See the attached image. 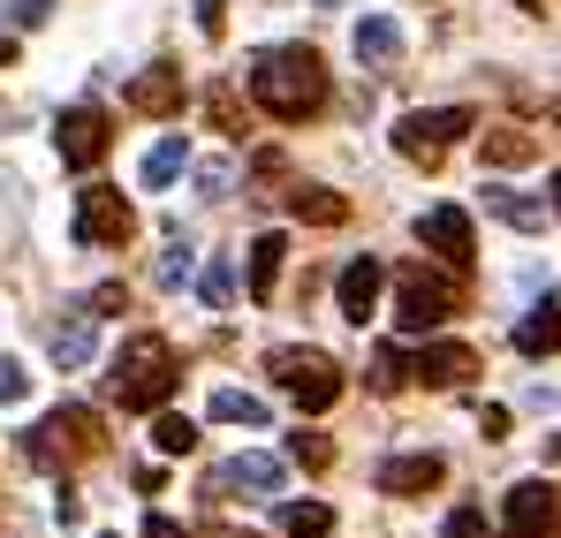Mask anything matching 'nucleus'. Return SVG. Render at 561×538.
<instances>
[{
    "mask_svg": "<svg viewBox=\"0 0 561 538\" xmlns=\"http://www.w3.org/2000/svg\"><path fill=\"white\" fill-rule=\"evenodd\" d=\"M251 99L274 114V122H311L327 106V61L311 46H266L251 61Z\"/></svg>",
    "mask_w": 561,
    "mask_h": 538,
    "instance_id": "1",
    "label": "nucleus"
},
{
    "mask_svg": "<svg viewBox=\"0 0 561 538\" xmlns=\"http://www.w3.org/2000/svg\"><path fill=\"white\" fill-rule=\"evenodd\" d=\"M175 379H183L175 350H168L160 334H137V342L122 350V371H114V402H122V410H168Z\"/></svg>",
    "mask_w": 561,
    "mask_h": 538,
    "instance_id": "2",
    "label": "nucleus"
},
{
    "mask_svg": "<svg viewBox=\"0 0 561 538\" xmlns=\"http://www.w3.org/2000/svg\"><path fill=\"white\" fill-rule=\"evenodd\" d=\"M99 448H106V433H99V410H84V402H61L46 425L23 433V455L46 462V470H61V462H92Z\"/></svg>",
    "mask_w": 561,
    "mask_h": 538,
    "instance_id": "3",
    "label": "nucleus"
},
{
    "mask_svg": "<svg viewBox=\"0 0 561 538\" xmlns=\"http://www.w3.org/2000/svg\"><path fill=\"white\" fill-rule=\"evenodd\" d=\"M470 122H478L470 106H417V114L394 122V152L417 160V168H440V160L470 137Z\"/></svg>",
    "mask_w": 561,
    "mask_h": 538,
    "instance_id": "4",
    "label": "nucleus"
},
{
    "mask_svg": "<svg viewBox=\"0 0 561 538\" xmlns=\"http://www.w3.org/2000/svg\"><path fill=\"white\" fill-rule=\"evenodd\" d=\"M266 364H274L280 394H288L296 410H311V417H319V410H334V402H342V364L327 357V350H274Z\"/></svg>",
    "mask_w": 561,
    "mask_h": 538,
    "instance_id": "5",
    "label": "nucleus"
},
{
    "mask_svg": "<svg viewBox=\"0 0 561 538\" xmlns=\"http://www.w3.org/2000/svg\"><path fill=\"white\" fill-rule=\"evenodd\" d=\"M69 236H77L84 251H122V243L137 236V213H129V197H122V190L84 182V190H77V220H69Z\"/></svg>",
    "mask_w": 561,
    "mask_h": 538,
    "instance_id": "6",
    "label": "nucleus"
},
{
    "mask_svg": "<svg viewBox=\"0 0 561 538\" xmlns=\"http://www.w3.org/2000/svg\"><path fill=\"white\" fill-rule=\"evenodd\" d=\"M448 311H456V281H440V273H425V266L394 273V327L402 334H433Z\"/></svg>",
    "mask_w": 561,
    "mask_h": 538,
    "instance_id": "7",
    "label": "nucleus"
},
{
    "mask_svg": "<svg viewBox=\"0 0 561 538\" xmlns=\"http://www.w3.org/2000/svg\"><path fill=\"white\" fill-rule=\"evenodd\" d=\"M54 145H61V160H69L77 175H92L99 160H106V145H114V129H106V114H99V106H69V114H61V129H54Z\"/></svg>",
    "mask_w": 561,
    "mask_h": 538,
    "instance_id": "8",
    "label": "nucleus"
},
{
    "mask_svg": "<svg viewBox=\"0 0 561 538\" xmlns=\"http://www.w3.org/2000/svg\"><path fill=\"white\" fill-rule=\"evenodd\" d=\"M547 531H554V485H547V478H524V485H508L501 538H547Z\"/></svg>",
    "mask_w": 561,
    "mask_h": 538,
    "instance_id": "9",
    "label": "nucleus"
},
{
    "mask_svg": "<svg viewBox=\"0 0 561 538\" xmlns=\"http://www.w3.org/2000/svg\"><path fill=\"white\" fill-rule=\"evenodd\" d=\"M417 236L433 243V259H440V266H456V273H463L470 251H478V236H470V213H463V205H433V213L417 220Z\"/></svg>",
    "mask_w": 561,
    "mask_h": 538,
    "instance_id": "10",
    "label": "nucleus"
},
{
    "mask_svg": "<svg viewBox=\"0 0 561 538\" xmlns=\"http://www.w3.org/2000/svg\"><path fill=\"white\" fill-rule=\"evenodd\" d=\"M220 493H251V501H274L280 485H288V462L280 455H236V462H220V478H213Z\"/></svg>",
    "mask_w": 561,
    "mask_h": 538,
    "instance_id": "11",
    "label": "nucleus"
},
{
    "mask_svg": "<svg viewBox=\"0 0 561 538\" xmlns=\"http://www.w3.org/2000/svg\"><path fill=\"white\" fill-rule=\"evenodd\" d=\"M379 288H387V266H379V259H350V266H342L334 296H342V319H350V327H365L379 311Z\"/></svg>",
    "mask_w": 561,
    "mask_h": 538,
    "instance_id": "12",
    "label": "nucleus"
},
{
    "mask_svg": "<svg viewBox=\"0 0 561 538\" xmlns=\"http://www.w3.org/2000/svg\"><path fill=\"white\" fill-rule=\"evenodd\" d=\"M46 350L61 371H84L99 357V311H69V319H54V334H46Z\"/></svg>",
    "mask_w": 561,
    "mask_h": 538,
    "instance_id": "13",
    "label": "nucleus"
},
{
    "mask_svg": "<svg viewBox=\"0 0 561 538\" xmlns=\"http://www.w3.org/2000/svg\"><path fill=\"white\" fill-rule=\"evenodd\" d=\"M440 478H448L440 455H387V462H379V493H402V501H410V493H433Z\"/></svg>",
    "mask_w": 561,
    "mask_h": 538,
    "instance_id": "14",
    "label": "nucleus"
},
{
    "mask_svg": "<svg viewBox=\"0 0 561 538\" xmlns=\"http://www.w3.org/2000/svg\"><path fill=\"white\" fill-rule=\"evenodd\" d=\"M470 371H478V350H463V342H433L417 357V379L425 387H470Z\"/></svg>",
    "mask_w": 561,
    "mask_h": 538,
    "instance_id": "15",
    "label": "nucleus"
},
{
    "mask_svg": "<svg viewBox=\"0 0 561 538\" xmlns=\"http://www.w3.org/2000/svg\"><path fill=\"white\" fill-rule=\"evenodd\" d=\"M129 106H137V114H175V106H183V69H168V61L145 69V77L129 84Z\"/></svg>",
    "mask_w": 561,
    "mask_h": 538,
    "instance_id": "16",
    "label": "nucleus"
},
{
    "mask_svg": "<svg viewBox=\"0 0 561 538\" xmlns=\"http://www.w3.org/2000/svg\"><path fill=\"white\" fill-rule=\"evenodd\" d=\"M516 350H524V357H554L561 350V304H531V311L516 319Z\"/></svg>",
    "mask_w": 561,
    "mask_h": 538,
    "instance_id": "17",
    "label": "nucleus"
},
{
    "mask_svg": "<svg viewBox=\"0 0 561 538\" xmlns=\"http://www.w3.org/2000/svg\"><path fill=\"white\" fill-rule=\"evenodd\" d=\"M485 213L531 236V228H547V213H554V205H539V197H524V190H501V182H485Z\"/></svg>",
    "mask_w": 561,
    "mask_h": 538,
    "instance_id": "18",
    "label": "nucleus"
},
{
    "mask_svg": "<svg viewBox=\"0 0 561 538\" xmlns=\"http://www.w3.org/2000/svg\"><path fill=\"white\" fill-rule=\"evenodd\" d=\"M394 54H402V23H394V15H365V23H357V61L387 69Z\"/></svg>",
    "mask_w": 561,
    "mask_h": 538,
    "instance_id": "19",
    "label": "nucleus"
},
{
    "mask_svg": "<svg viewBox=\"0 0 561 538\" xmlns=\"http://www.w3.org/2000/svg\"><path fill=\"white\" fill-rule=\"evenodd\" d=\"M280 259H288V236H259V243H251V304H274Z\"/></svg>",
    "mask_w": 561,
    "mask_h": 538,
    "instance_id": "20",
    "label": "nucleus"
},
{
    "mask_svg": "<svg viewBox=\"0 0 561 538\" xmlns=\"http://www.w3.org/2000/svg\"><path fill=\"white\" fill-rule=\"evenodd\" d=\"M365 379H373V394H402V387L417 379V357H410V350H394V342H379Z\"/></svg>",
    "mask_w": 561,
    "mask_h": 538,
    "instance_id": "21",
    "label": "nucleus"
},
{
    "mask_svg": "<svg viewBox=\"0 0 561 538\" xmlns=\"http://www.w3.org/2000/svg\"><path fill=\"white\" fill-rule=\"evenodd\" d=\"M288 213L311 220V228H334V220H350V197H334V190H288Z\"/></svg>",
    "mask_w": 561,
    "mask_h": 538,
    "instance_id": "22",
    "label": "nucleus"
},
{
    "mask_svg": "<svg viewBox=\"0 0 561 538\" xmlns=\"http://www.w3.org/2000/svg\"><path fill=\"white\" fill-rule=\"evenodd\" d=\"M183 168H190V145H183V137H160V145L145 152V190H168Z\"/></svg>",
    "mask_w": 561,
    "mask_h": 538,
    "instance_id": "23",
    "label": "nucleus"
},
{
    "mask_svg": "<svg viewBox=\"0 0 561 538\" xmlns=\"http://www.w3.org/2000/svg\"><path fill=\"white\" fill-rule=\"evenodd\" d=\"M280 531L288 538H327L334 531V508H327V501H288V508H280Z\"/></svg>",
    "mask_w": 561,
    "mask_h": 538,
    "instance_id": "24",
    "label": "nucleus"
},
{
    "mask_svg": "<svg viewBox=\"0 0 561 538\" xmlns=\"http://www.w3.org/2000/svg\"><path fill=\"white\" fill-rule=\"evenodd\" d=\"M213 417H220V425H266V402L243 394V387H220V394H213Z\"/></svg>",
    "mask_w": 561,
    "mask_h": 538,
    "instance_id": "25",
    "label": "nucleus"
},
{
    "mask_svg": "<svg viewBox=\"0 0 561 538\" xmlns=\"http://www.w3.org/2000/svg\"><path fill=\"white\" fill-rule=\"evenodd\" d=\"M152 440H160V455H190L197 448V425L175 417V410H152Z\"/></svg>",
    "mask_w": 561,
    "mask_h": 538,
    "instance_id": "26",
    "label": "nucleus"
},
{
    "mask_svg": "<svg viewBox=\"0 0 561 538\" xmlns=\"http://www.w3.org/2000/svg\"><path fill=\"white\" fill-rule=\"evenodd\" d=\"M485 160H493V168H524V160H531V137H524V129H485Z\"/></svg>",
    "mask_w": 561,
    "mask_h": 538,
    "instance_id": "27",
    "label": "nucleus"
},
{
    "mask_svg": "<svg viewBox=\"0 0 561 538\" xmlns=\"http://www.w3.org/2000/svg\"><path fill=\"white\" fill-rule=\"evenodd\" d=\"M197 296H205L213 311H228V304H236V266H228V259H213L205 281H197Z\"/></svg>",
    "mask_w": 561,
    "mask_h": 538,
    "instance_id": "28",
    "label": "nucleus"
},
{
    "mask_svg": "<svg viewBox=\"0 0 561 538\" xmlns=\"http://www.w3.org/2000/svg\"><path fill=\"white\" fill-rule=\"evenodd\" d=\"M288 455H296L304 470H327V462H334V440H327V433H288Z\"/></svg>",
    "mask_w": 561,
    "mask_h": 538,
    "instance_id": "29",
    "label": "nucleus"
},
{
    "mask_svg": "<svg viewBox=\"0 0 561 538\" xmlns=\"http://www.w3.org/2000/svg\"><path fill=\"white\" fill-rule=\"evenodd\" d=\"M23 394H31V371H23L15 357H0V410H8V402H23Z\"/></svg>",
    "mask_w": 561,
    "mask_h": 538,
    "instance_id": "30",
    "label": "nucleus"
},
{
    "mask_svg": "<svg viewBox=\"0 0 561 538\" xmlns=\"http://www.w3.org/2000/svg\"><path fill=\"white\" fill-rule=\"evenodd\" d=\"M440 538H493V531H485V516H478V508H456V516L440 524Z\"/></svg>",
    "mask_w": 561,
    "mask_h": 538,
    "instance_id": "31",
    "label": "nucleus"
},
{
    "mask_svg": "<svg viewBox=\"0 0 561 538\" xmlns=\"http://www.w3.org/2000/svg\"><path fill=\"white\" fill-rule=\"evenodd\" d=\"M197 190H205V197H228V160H205V168H197Z\"/></svg>",
    "mask_w": 561,
    "mask_h": 538,
    "instance_id": "32",
    "label": "nucleus"
},
{
    "mask_svg": "<svg viewBox=\"0 0 561 538\" xmlns=\"http://www.w3.org/2000/svg\"><path fill=\"white\" fill-rule=\"evenodd\" d=\"M220 23H228V0H197V31L220 38Z\"/></svg>",
    "mask_w": 561,
    "mask_h": 538,
    "instance_id": "33",
    "label": "nucleus"
},
{
    "mask_svg": "<svg viewBox=\"0 0 561 538\" xmlns=\"http://www.w3.org/2000/svg\"><path fill=\"white\" fill-rule=\"evenodd\" d=\"M8 23H46V0H0Z\"/></svg>",
    "mask_w": 561,
    "mask_h": 538,
    "instance_id": "34",
    "label": "nucleus"
},
{
    "mask_svg": "<svg viewBox=\"0 0 561 538\" xmlns=\"http://www.w3.org/2000/svg\"><path fill=\"white\" fill-rule=\"evenodd\" d=\"M160 281H168V288H175V281H190V243H175V251L160 259Z\"/></svg>",
    "mask_w": 561,
    "mask_h": 538,
    "instance_id": "35",
    "label": "nucleus"
},
{
    "mask_svg": "<svg viewBox=\"0 0 561 538\" xmlns=\"http://www.w3.org/2000/svg\"><path fill=\"white\" fill-rule=\"evenodd\" d=\"M84 311H99V319H106V311H122V288H114V281H106V288H92V304H84Z\"/></svg>",
    "mask_w": 561,
    "mask_h": 538,
    "instance_id": "36",
    "label": "nucleus"
},
{
    "mask_svg": "<svg viewBox=\"0 0 561 538\" xmlns=\"http://www.w3.org/2000/svg\"><path fill=\"white\" fill-rule=\"evenodd\" d=\"M145 538H183V524L175 516H145Z\"/></svg>",
    "mask_w": 561,
    "mask_h": 538,
    "instance_id": "37",
    "label": "nucleus"
},
{
    "mask_svg": "<svg viewBox=\"0 0 561 538\" xmlns=\"http://www.w3.org/2000/svg\"><path fill=\"white\" fill-rule=\"evenodd\" d=\"M0 69H15V38H0Z\"/></svg>",
    "mask_w": 561,
    "mask_h": 538,
    "instance_id": "38",
    "label": "nucleus"
},
{
    "mask_svg": "<svg viewBox=\"0 0 561 538\" xmlns=\"http://www.w3.org/2000/svg\"><path fill=\"white\" fill-rule=\"evenodd\" d=\"M554 213H561V175H554Z\"/></svg>",
    "mask_w": 561,
    "mask_h": 538,
    "instance_id": "39",
    "label": "nucleus"
},
{
    "mask_svg": "<svg viewBox=\"0 0 561 538\" xmlns=\"http://www.w3.org/2000/svg\"><path fill=\"white\" fill-rule=\"evenodd\" d=\"M554 462H561V433H554Z\"/></svg>",
    "mask_w": 561,
    "mask_h": 538,
    "instance_id": "40",
    "label": "nucleus"
},
{
    "mask_svg": "<svg viewBox=\"0 0 561 538\" xmlns=\"http://www.w3.org/2000/svg\"><path fill=\"white\" fill-rule=\"evenodd\" d=\"M319 8H334V0H319Z\"/></svg>",
    "mask_w": 561,
    "mask_h": 538,
    "instance_id": "41",
    "label": "nucleus"
}]
</instances>
